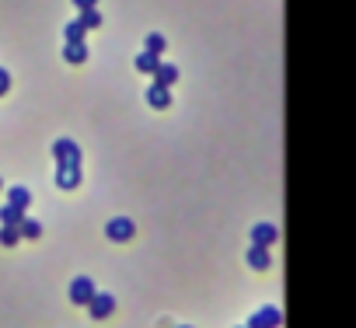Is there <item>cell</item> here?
<instances>
[{"instance_id": "obj_1", "label": "cell", "mask_w": 356, "mask_h": 328, "mask_svg": "<svg viewBox=\"0 0 356 328\" xmlns=\"http://www.w3.org/2000/svg\"><path fill=\"white\" fill-rule=\"evenodd\" d=\"M133 234H136V224H133L129 217H112V220H105V238H108L112 245H126V241H133Z\"/></svg>"}, {"instance_id": "obj_2", "label": "cell", "mask_w": 356, "mask_h": 328, "mask_svg": "<svg viewBox=\"0 0 356 328\" xmlns=\"http://www.w3.org/2000/svg\"><path fill=\"white\" fill-rule=\"evenodd\" d=\"M95 293H98V290H95V279H91V276H77V279H70V290H67L70 304H77V307H88Z\"/></svg>"}, {"instance_id": "obj_3", "label": "cell", "mask_w": 356, "mask_h": 328, "mask_svg": "<svg viewBox=\"0 0 356 328\" xmlns=\"http://www.w3.org/2000/svg\"><path fill=\"white\" fill-rule=\"evenodd\" d=\"M280 325H283V311H280V307H273V304L259 307V311L245 321V328H280Z\"/></svg>"}, {"instance_id": "obj_4", "label": "cell", "mask_w": 356, "mask_h": 328, "mask_svg": "<svg viewBox=\"0 0 356 328\" xmlns=\"http://www.w3.org/2000/svg\"><path fill=\"white\" fill-rule=\"evenodd\" d=\"M53 161L56 164H81V147L70 136H60V140H53Z\"/></svg>"}, {"instance_id": "obj_5", "label": "cell", "mask_w": 356, "mask_h": 328, "mask_svg": "<svg viewBox=\"0 0 356 328\" xmlns=\"http://www.w3.org/2000/svg\"><path fill=\"white\" fill-rule=\"evenodd\" d=\"M245 262H248V269H255V272H269V269H273V248L248 245V248H245Z\"/></svg>"}, {"instance_id": "obj_6", "label": "cell", "mask_w": 356, "mask_h": 328, "mask_svg": "<svg viewBox=\"0 0 356 328\" xmlns=\"http://www.w3.org/2000/svg\"><path fill=\"white\" fill-rule=\"evenodd\" d=\"M81 164H56V189H63V192H74L77 186H81Z\"/></svg>"}, {"instance_id": "obj_7", "label": "cell", "mask_w": 356, "mask_h": 328, "mask_svg": "<svg viewBox=\"0 0 356 328\" xmlns=\"http://www.w3.org/2000/svg\"><path fill=\"white\" fill-rule=\"evenodd\" d=\"M112 311H115V297H112V293H95L91 304H88V314H91L95 321H105Z\"/></svg>"}, {"instance_id": "obj_8", "label": "cell", "mask_w": 356, "mask_h": 328, "mask_svg": "<svg viewBox=\"0 0 356 328\" xmlns=\"http://www.w3.org/2000/svg\"><path fill=\"white\" fill-rule=\"evenodd\" d=\"M248 241H252V245H262V248H273V245L280 241V231H276L273 224H255V227L248 231Z\"/></svg>"}, {"instance_id": "obj_9", "label": "cell", "mask_w": 356, "mask_h": 328, "mask_svg": "<svg viewBox=\"0 0 356 328\" xmlns=\"http://www.w3.org/2000/svg\"><path fill=\"white\" fill-rule=\"evenodd\" d=\"M147 105H150V108H157V112H164V108H171V88H161V84H150V88H147Z\"/></svg>"}, {"instance_id": "obj_10", "label": "cell", "mask_w": 356, "mask_h": 328, "mask_svg": "<svg viewBox=\"0 0 356 328\" xmlns=\"http://www.w3.org/2000/svg\"><path fill=\"white\" fill-rule=\"evenodd\" d=\"M175 81H178V67H175V63H164V60H161V67L154 70V84H161V88H171Z\"/></svg>"}, {"instance_id": "obj_11", "label": "cell", "mask_w": 356, "mask_h": 328, "mask_svg": "<svg viewBox=\"0 0 356 328\" xmlns=\"http://www.w3.org/2000/svg\"><path fill=\"white\" fill-rule=\"evenodd\" d=\"M22 220H25V210H18V206H0V227H22Z\"/></svg>"}, {"instance_id": "obj_12", "label": "cell", "mask_w": 356, "mask_h": 328, "mask_svg": "<svg viewBox=\"0 0 356 328\" xmlns=\"http://www.w3.org/2000/svg\"><path fill=\"white\" fill-rule=\"evenodd\" d=\"M8 203L18 206V210H29V206H32V192H29L25 186H11V189H8Z\"/></svg>"}, {"instance_id": "obj_13", "label": "cell", "mask_w": 356, "mask_h": 328, "mask_svg": "<svg viewBox=\"0 0 356 328\" xmlns=\"http://www.w3.org/2000/svg\"><path fill=\"white\" fill-rule=\"evenodd\" d=\"M63 60L67 63H84L88 60V46L84 42H63Z\"/></svg>"}, {"instance_id": "obj_14", "label": "cell", "mask_w": 356, "mask_h": 328, "mask_svg": "<svg viewBox=\"0 0 356 328\" xmlns=\"http://www.w3.org/2000/svg\"><path fill=\"white\" fill-rule=\"evenodd\" d=\"M143 49H147V53H154V56H164V49H168V39H164L161 32H150V35L143 39Z\"/></svg>"}, {"instance_id": "obj_15", "label": "cell", "mask_w": 356, "mask_h": 328, "mask_svg": "<svg viewBox=\"0 0 356 328\" xmlns=\"http://www.w3.org/2000/svg\"><path fill=\"white\" fill-rule=\"evenodd\" d=\"M157 67H161V56H154V53H147V49L136 56V70H140V74H150V77H154Z\"/></svg>"}, {"instance_id": "obj_16", "label": "cell", "mask_w": 356, "mask_h": 328, "mask_svg": "<svg viewBox=\"0 0 356 328\" xmlns=\"http://www.w3.org/2000/svg\"><path fill=\"white\" fill-rule=\"evenodd\" d=\"M22 238H25V241H39V238H42V224L32 220V217H25V220H22Z\"/></svg>"}, {"instance_id": "obj_17", "label": "cell", "mask_w": 356, "mask_h": 328, "mask_svg": "<svg viewBox=\"0 0 356 328\" xmlns=\"http://www.w3.org/2000/svg\"><path fill=\"white\" fill-rule=\"evenodd\" d=\"M84 32H88V28H84V25L74 18V22L63 28V42H84Z\"/></svg>"}, {"instance_id": "obj_18", "label": "cell", "mask_w": 356, "mask_h": 328, "mask_svg": "<svg viewBox=\"0 0 356 328\" xmlns=\"http://www.w3.org/2000/svg\"><path fill=\"white\" fill-rule=\"evenodd\" d=\"M22 241V227H0V245L4 248H15Z\"/></svg>"}, {"instance_id": "obj_19", "label": "cell", "mask_w": 356, "mask_h": 328, "mask_svg": "<svg viewBox=\"0 0 356 328\" xmlns=\"http://www.w3.org/2000/svg\"><path fill=\"white\" fill-rule=\"evenodd\" d=\"M77 22H81L88 32H91V28H102V15H98V8H95V11H81Z\"/></svg>"}, {"instance_id": "obj_20", "label": "cell", "mask_w": 356, "mask_h": 328, "mask_svg": "<svg viewBox=\"0 0 356 328\" xmlns=\"http://www.w3.org/2000/svg\"><path fill=\"white\" fill-rule=\"evenodd\" d=\"M8 91H11V74H8L4 67H0V98H4Z\"/></svg>"}, {"instance_id": "obj_21", "label": "cell", "mask_w": 356, "mask_h": 328, "mask_svg": "<svg viewBox=\"0 0 356 328\" xmlns=\"http://www.w3.org/2000/svg\"><path fill=\"white\" fill-rule=\"evenodd\" d=\"M74 8H77V15H81V11H95L98 0H74Z\"/></svg>"}, {"instance_id": "obj_22", "label": "cell", "mask_w": 356, "mask_h": 328, "mask_svg": "<svg viewBox=\"0 0 356 328\" xmlns=\"http://www.w3.org/2000/svg\"><path fill=\"white\" fill-rule=\"evenodd\" d=\"M178 328H189V325H178Z\"/></svg>"}, {"instance_id": "obj_23", "label": "cell", "mask_w": 356, "mask_h": 328, "mask_svg": "<svg viewBox=\"0 0 356 328\" xmlns=\"http://www.w3.org/2000/svg\"><path fill=\"white\" fill-rule=\"evenodd\" d=\"M0 189H4V182H0Z\"/></svg>"}, {"instance_id": "obj_24", "label": "cell", "mask_w": 356, "mask_h": 328, "mask_svg": "<svg viewBox=\"0 0 356 328\" xmlns=\"http://www.w3.org/2000/svg\"><path fill=\"white\" fill-rule=\"evenodd\" d=\"M238 328H245V325H238Z\"/></svg>"}]
</instances>
